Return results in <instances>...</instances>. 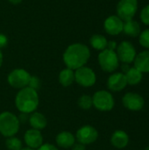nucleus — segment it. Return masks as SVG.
Masks as SVG:
<instances>
[{"label": "nucleus", "mask_w": 149, "mask_h": 150, "mask_svg": "<svg viewBox=\"0 0 149 150\" xmlns=\"http://www.w3.org/2000/svg\"><path fill=\"white\" fill-rule=\"evenodd\" d=\"M90 57V51L86 45L74 43L66 48L63 54V62L67 68L76 70L83 67L88 62Z\"/></svg>", "instance_id": "nucleus-1"}, {"label": "nucleus", "mask_w": 149, "mask_h": 150, "mask_svg": "<svg viewBox=\"0 0 149 150\" xmlns=\"http://www.w3.org/2000/svg\"><path fill=\"white\" fill-rule=\"evenodd\" d=\"M39 96L37 91L30 88L25 87L17 93L15 98V105L17 109L21 113H32L36 111L39 105Z\"/></svg>", "instance_id": "nucleus-2"}, {"label": "nucleus", "mask_w": 149, "mask_h": 150, "mask_svg": "<svg viewBox=\"0 0 149 150\" xmlns=\"http://www.w3.org/2000/svg\"><path fill=\"white\" fill-rule=\"evenodd\" d=\"M20 121L18 118L10 112L0 113V134L6 137L14 136L19 130Z\"/></svg>", "instance_id": "nucleus-3"}, {"label": "nucleus", "mask_w": 149, "mask_h": 150, "mask_svg": "<svg viewBox=\"0 0 149 150\" xmlns=\"http://www.w3.org/2000/svg\"><path fill=\"white\" fill-rule=\"evenodd\" d=\"M98 63L105 72H113L119 66V60L115 51L105 49L98 54Z\"/></svg>", "instance_id": "nucleus-4"}, {"label": "nucleus", "mask_w": 149, "mask_h": 150, "mask_svg": "<svg viewBox=\"0 0 149 150\" xmlns=\"http://www.w3.org/2000/svg\"><path fill=\"white\" fill-rule=\"evenodd\" d=\"M93 106L101 112H109L114 107V98L107 91H98L92 97Z\"/></svg>", "instance_id": "nucleus-5"}, {"label": "nucleus", "mask_w": 149, "mask_h": 150, "mask_svg": "<svg viewBox=\"0 0 149 150\" xmlns=\"http://www.w3.org/2000/svg\"><path fill=\"white\" fill-rule=\"evenodd\" d=\"M138 11V0H119L117 4V16L124 22L131 20Z\"/></svg>", "instance_id": "nucleus-6"}, {"label": "nucleus", "mask_w": 149, "mask_h": 150, "mask_svg": "<svg viewBox=\"0 0 149 150\" xmlns=\"http://www.w3.org/2000/svg\"><path fill=\"white\" fill-rule=\"evenodd\" d=\"M31 75L23 69H16L10 72L7 77L8 83L14 89L21 90L28 86Z\"/></svg>", "instance_id": "nucleus-7"}, {"label": "nucleus", "mask_w": 149, "mask_h": 150, "mask_svg": "<svg viewBox=\"0 0 149 150\" xmlns=\"http://www.w3.org/2000/svg\"><path fill=\"white\" fill-rule=\"evenodd\" d=\"M97 76L93 69L83 66L75 71V82L83 87H91L96 83Z\"/></svg>", "instance_id": "nucleus-8"}, {"label": "nucleus", "mask_w": 149, "mask_h": 150, "mask_svg": "<svg viewBox=\"0 0 149 150\" xmlns=\"http://www.w3.org/2000/svg\"><path fill=\"white\" fill-rule=\"evenodd\" d=\"M119 60L123 63H131L136 57V50L133 45L129 41H122L117 47L116 52Z\"/></svg>", "instance_id": "nucleus-9"}, {"label": "nucleus", "mask_w": 149, "mask_h": 150, "mask_svg": "<svg viewBox=\"0 0 149 150\" xmlns=\"http://www.w3.org/2000/svg\"><path fill=\"white\" fill-rule=\"evenodd\" d=\"M98 138V133L97 129L91 126L86 125L80 127L76 134V140L77 142L83 145H89L94 143Z\"/></svg>", "instance_id": "nucleus-10"}, {"label": "nucleus", "mask_w": 149, "mask_h": 150, "mask_svg": "<svg viewBox=\"0 0 149 150\" xmlns=\"http://www.w3.org/2000/svg\"><path fill=\"white\" fill-rule=\"evenodd\" d=\"M122 103L124 106L133 112L141 111L145 104L144 98L138 93L135 92H127L122 98Z\"/></svg>", "instance_id": "nucleus-11"}, {"label": "nucleus", "mask_w": 149, "mask_h": 150, "mask_svg": "<svg viewBox=\"0 0 149 150\" xmlns=\"http://www.w3.org/2000/svg\"><path fill=\"white\" fill-rule=\"evenodd\" d=\"M124 21L117 15L108 17L104 22L105 31L110 35H118L123 32Z\"/></svg>", "instance_id": "nucleus-12"}, {"label": "nucleus", "mask_w": 149, "mask_h": 150, "mask_svg": "<svg viewBox=\"0 0 149 150\" xmlns=\"http://www.w3.org/2000/svg\"><path fill=\"white\" fill-rule=\"evenodd\" d=\"M24 141L27 147L33 149H38L43 144V136L40 130L31 128L25 132Z\"/></svg>", "instance_id": "nucleus-13"}, {"label": "nucleus", "mask_w": 149, "mask_h": 150, "mask_svg": "<svg viewBox=\"0 0 149 150\" xmlns=\"http://www.w3.org/2000/svg\"><path fill=\"white\" fill-rule=\"evenodd\" d=\"M127 85L126 78L124 73H114L107 80V87L112 91H120Z\"/></svg>", "instance_id": "nucleus-14"}, {"label": "nucleus", "mask_w": 149, "mask_h": 150, "mask_svg": "<svg viewBox=\"0 0 149 150\" xmlns=\"http://www.w3.org/2000/svg\"><path fill=\"white\" fill-rule=\"evenodd\" d=\"M134 68L140 70L141 73L149 72V49L141 52L136 54V57L133 61Z\"/></svg>", "instance_id": "nucleus-15"}, {"label": "nucleus", "mask_w": 149, "mask_h": 150, "mask_svg": "<svg viewBox=\"0 0 149 150\" xmlns=\"http://www.w3.org/2000/svg\"><path fill=\"white\" fill-rule=\"evenodd\" d=\"M76 136L71 134L70 132H61L57 134L55 138V142L57 145L63 149H68L71 148L76 143Z\"/></svg>", "instance_id": "nucleus-16"}, {"label": "nucleus", "mask_w": 149, "mask_h": 150, "mask_svg": "<svg viewBox=\"0 0 149 150\" xmlns=\"http://www.w3.org/2000/svg\"><path fill=\"white\" fill-rule=\"evenodd\" d=\"M111 142L112 146L121 149L127 146L129 142V137L127 134L123 130H117L112 134L111 137Z\"/></svg>", "instance_id": "nucleus-17"}, {"label": "nucleus", "mask_w": 149, "mask_h": 150, "mask_svg": "<svg viewBox=\"0 0 149 150\" xmlns=\"http://www.w3.org/2000/svg\"><path fill=\"white\" fill-rule=\"evenodd\" d=\"M28 120H29V123L32 128L37 129L40 131L44 129L47 125V120L45 115L38 112H33L32 113H31Z\"/></svg>", "instance_id": "nucleus-18"}, {"label": "nucleus", "mask_w": 149, "mask_h": 150, "mask_svg": "<svg viewBox=\"0 0 149 150\" xmlns=\"http://www.w3.org/2000/svg\"><path fill=\"white\" fill-rule=\"evenodd\" d=\"M123 32L127 36H130V37H133V38L138 37L140 35V33H141L140 24L137 21L133 20V19L126 21V22H124Z\"/></svg>", "instance_id": "nucleus-19"}, {"label": "nucleus", "mask_w": 149, "mask_h": 150, "mask_svg": "<svg viewBox=\"0 0 149 150\" xmlns=\"http://www.w3.org/2000/svg\"><path fill=\"white\" fill-rule=\"evenodd\" d=\"M59 82L63 87H68L75 82V71L68 68L62 69L59 74Z\"/></svg>", "instance_id": "nucleus-20"}, {"label": "nucleus", "mask_w": 149, "mask_h": 150, "mask_svg": "<svg viewBox=\"0 0 149 150\" xmlns=\"http://www.w3.org/2000/svg\"><path fill=\"white\" fill-rule=\"evenodd\" d=\"M127 84L136 85L140 83L142 80V73L136 68H130L129 70L125 74Z\"/></svg>", "instance_id": "nucleus-21"}, {"label": "nucleus", "mask_w": 149, "mask_h": 150, "mask_svg": "<svg viewBox=\"0 0 149 150\" xmlns=\"http://www.w3.org/2000/svg\"><path fill=\"white\" fill-rule=\"evenodd\" d=\"M90 42L93 48H95L96 50H98V51H103V50L106 49L108 40H106V38L105 36H103L101 34H94L90 38Z\"/></svg>", "instance_id": "nucleus-22"}, {"label": "nucleus", "mask_w": 149, "mask_h": 150, "mask_svg": "<svg viewBox=\"0 0 149 150\" xmlns=\"http://www.w3.org/2000/svg\"><path fill=\"white\" fill-rule=\"evenodd\" d=\"M77 105L83 110H90L91 108V106L93 105L92 97H90L89 95L81 96L77 100Z\"/></svg>", "instance_id": "nucleus-23"}, {"label": "nucleus", "mask_w": 149, "mask_h": 150, "mask_svg": "<svg viewBox=\"0 0 149 150\" xmlns=\"http://www.w3.org/2000/svg\"><path fill=\"white\" fill-rule=\"evenodd\" d=\"M5 146L8 150H20L22 149V142L18 138L11 136L7 138L5 142Z\"/></svg>", "instance_id": "nucleus-24"}, {"label": "nucleus", "mask_w": 149, "mask_h": 150, "mask_svg": "<svg viewBox=\"0 0 149 150\" xmlns=\"http://www.w3.org/2000/svg\"><path fill=\"white\" fill-rule=\"evenodd\" d=\"M139 41L143 47L149 49V28L145 29L140 33Z\"/></svg>", "instance_id": "nucleus-25"}, {"label": "nucleus", "mask_w": 149, "mask_h": 150, "mask_svg": "<svg viewBox=\"0 0 149 150\" xmlns=\"http://www.w3.org/2000/svg\"><path fill=\"white\" fill-rule=\"evenodd\" d=\"M40 80L38 76H31L30 77V81H29V83H28V87L37 91L40 89Z\"/></svg>", "instance_id": "nucleus-26"}, {"label": "nucleus", "mask_w": 149, "mask_h": 150, "mask_svg": "<svg viewBox=\"0 0 149 150\" xmlns=\"http://www.w3.org/2000/svg\"><path fill=\"white\" fill-rule=\"evenodd\" d=\"M141 20L146 25H149V4L146 5L141 12Z\"/></svg>", "instance_id": "nucleus-27"}, {"label": "nucleus", "mask_w": 149, "mask_h": 150, "mask_svg": "<svg viewBox=\"0 0 149 150\" xmlns=\"http://www.w3.org/2000/svg\"><path fill=\"white\" fill-rule=\"evenodd\" d=\"M38 150H59L53 144H49V143H46V144H42Z\"/></svg>", "instance_id": "nucleus-28"}, {"label": "nucleus", "mask_w": 149, "mask_h": 150, "mask_svg": "<svg viewBox=\"0 0 149 150\" xmlns=\"http://www.w3.org/2000/svg\"><path fill=\"white\" fill-rule=\"evenodd\" d=\"M8 43V38L3 34V33H0V49L4 47Z\"/></svg>", "instance_id": "nucleus-29"}, {"label": "nucleus", "mask_w": 149, "mask_h": 150, "mask_svg": "<svg viewBox=\"0 0 149 150\" xmlns=\"http://www.w3.org/2000/svg\"><path fill=\"white\" fill-rule=\"evenodd\" d=\"M117 47H118V45H117V43H116V41H114V40H110V41H108V43H107V49H110V50H113V51H115V49H117Z\"/></svg>", "instance_id": "nucleus-30"}, {"label": "nucleus", "mask_w": 149, "mask_h": 150, "mask_svg": "<svg viewBox=\"0 0 149 150\" xmlns=\"http://www.w3.org/2000/svg\"><path fill=\"white\" fill-rule=\"evenodd\" d=\"M71 148H72L71 150H85V145L77 142V143H75Z\"/></svg>", "instance_id": "nucleus-31"}, {"label": "nucleus", "mask_w": 149, "mask_h": 150, "mask_svg": "<svg viewBox=\"0 0 149 150\" xmlns=\"http://www.w3.org/2000/svg\"><path fill=\"white\" fill-rule=\"evenodd\" d=\"M122 70L124 71V73L126 74L128 70H129V69H130V67H129V65L127 64V63H123V65H122Z\"/></svg>", "instance_id": "nucleus-32"}, {"label": "nucleus", "mask_w": 149, "mask_h": 150, "mask_svg": "<svg viewBox=\"0 0 149 150\" xmlns=\"http://www.w3.org/2000/svg\"><path fill=\"white\" fill-rule=\"evenodd\" d=\"M9 2L12 4H18L22 2V0H9Z\"/></svg>", "instance_id": "nucleus-33"}, {"label": "nucleus", "mask_w": 149, "mask_h": 150, "mask_svg": "<svg viewBox=\"0 0 149 150\" xmlns=\"http://www.w3.org/2000/svg\"><path fill=\"white\" fill-rule=\"evenodd\" d=\"M3 64V54L1 52V49H0V67L2 66Z\"/></svg>", "instance_id": "nucleus-34"}, {"label": "nucleus", "mask_w": 149, "mask_h": 150, "mask_svg": "<svg viewBox=\"0 0 149 150\" xmlns=\"http://www.w3.org/2000/svg\"><path fill=\"white\" fill-rule=\"evenodd\" d=\"M20 150H36V149H32V148L26 147V148H22Z\"/></svg>", "instance_id": "nucleus-35"}, {"label": "nucleus", "mask_w": 149, "mask_h": 150, "mask_svg": "<svg viewBox=\"0 0 149 150\" xmlns=\"http://www.w3.org/2000/svg\"><path fill=\"white\" fill-rule=\"evenodd\" d=\"M145 150H149V146H148V147H147V148L145 149Z\"/></svg>", "instance_id": "nucleus-36"}]
</instances>
